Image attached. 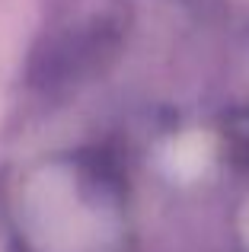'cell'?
<instances>
[{"mask_svg": "<svg viewBox=\"0 0 249 252\" xmlns=\"http://www.w3.org/2000/svg\"><path fill=\"white\" fill-rule=\"evenodd\" d=\"M233 144H237L240 154L249 157V115H246V125H237V128H233Z\"/></svg>", "mask_w": 249, "mask_h": 252, "instance_id": "cell-1", "label": "cell"}]
</instances>
